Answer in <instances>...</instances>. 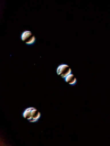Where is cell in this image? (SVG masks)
I'll return each mask as SVG.
<instances>
[{
	"instance_id": "cell-1",
	"label": "cell",
	"mask_w": 110,
	"mask_h": 146,
	"mask_svg": "<svg viewBox=\"0 0 110 146\" xmlns=\"http://www.w3.org/2000/svg\"><path fill=\"white\" fill-rule=\"evenodd\" d=\"M23 116L31 122H35L40 117V113L34 107H30L26 109L23 113Z\"/></svg>"
},
{
	"instance_id": "cell-2",
	"label": "cell",
	"mask_w": 110,
	"mask_h": 146,
	"mask_svg": "<svg viewBox=\"0 0 110 146\" xmlns=\"http://www.w3.org/2000/svg\"><path fill=\"white\" fill-rule=\"evenodd\" d=\"M57 73L62 78L65 79L68 75L71 74L72 70L68 65L63 64V65L59 66L57 68Z\"/></svg>"
},
{
	"instance_id": "cell-3",
	"label": "cell",
	"mask_w": 110,
	"mask_h": 146,
	"mask_svg": "<svg viewBox=\"0 0 110 146\" xmlns=\"http://www.w3.org/2000/svg\"><path fill=\"white\" fill-rule=\"evenodd\" d=\"M21 38L22 41L27 44H32L35 42L36 38L34 34L30 31H25L21 34Z\"/></svg>"
},
{
	"instance_id": "cell-4",
	"label": "cell",
	"mask_w": 110,
	"mask_h": 146,
	"mask_svg": "<svg viewBox=\"0 0 110 146\" xmlns=\"http://www.w3.org/2000/svg\"><path fill=\"white\" fill-rule=\"evenodd\" d=\"M65 80L68 83V84L70 85H74L76 84V77H75V76L73 75V74H70L69 75H68L66 78H65Z\"/></svg>"
}]
</instances>
